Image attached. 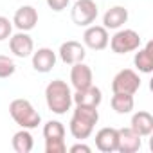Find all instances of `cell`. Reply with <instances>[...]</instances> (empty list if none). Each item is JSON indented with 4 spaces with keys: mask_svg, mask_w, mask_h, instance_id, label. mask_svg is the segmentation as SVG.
Listing matches in <instances>:
<instances>
[{
    "mask_svg": "<svg viewBox=\"0 0 153 153\" xmlns=\"http://www.w3.org/2000/svg\"><path fill=\"white\" fill-rule=\"evenodd\" d=\"M16 72V63L9 56H0V79H6Z\"/></svg>",
    "mask_w": 153,
    "mask_h": 153,
    "instance_id": "obj_22",
    "label": "cell"
},
{
    "mask_svg": "<svg viewBox=\"0 0 153 153\" xmlns=\"http://www.w3.org/2000/svg\"><path fill=\"white\" fill-rule=\"evenodd\" d=\"M128 22V9L123 6L110 7L103 16V27L105 29H121Z\"/></svg>",
    "mask_w": 153,
    "mask_h": 153,
    "instance_id": "obj_16",
    "label": "cell"
},
{
    "mask_svg": "<svg viewBox=\"0 0 153 153\" xmlns=\"http://www.w3.org/2000/svg\"><path fill=\"white\" fill-rule=\"evenodd\" d=\"M140 88V78L139 74L131 68H123L115 74V78L112 79V90L121 92V94H135Z\"/></svg>",
    "mask_w": 153,
    "mask_h": 153,
    "instance_id": "obj_6",
    "label": "cell"
},
{
    "mask_svg": "<svg viewBox=\"0 0 153 153\" xmlns=\"http://www.w3.org/2000/svg\"><path fill=\"white\" fill-rule=\"evenodd\" d=\"M90 153L92 151V148L90 146H87V144H83V142H78V144H74L72 148H70V153Z\"/></svg>",
    "mask_w": 153,
    "mask_h": 153,
    "instance_id": "obj_26",
    "label": "cell"
},
{
    "mask_svg": "<svg viewBox=\"0 0 153 153\" xmlns=\"http://www.w3.org/2000/svg\"><path fill=\"white\" fill-rule=\"evenodd\" d=\"M140 42L142 40H140L137 31H133V29H121V31H117L112 36V40L108 43H110V47H112V51L115 54H126V52L137 51L140 47Z\"/></svg>",
    "mask_w": 153,
    "mask_h": 153,
    "instance_id": "obj_5",
    "label": "cell"
},
{
    "mask_svg": "<svg viewBox=\"0 0 153 153\" xmlns=\"http://www.w3.org/2000/svg\"><path fill=\"white\" fill-rule=\"evenodd\" d=\"M68 4H70V0H47V6L56 13H61L63 9H67Z\"/></svg>",
    "mask_w": 153,
    "mask_h": 153,
    "instance_id": "obj_25",
    "label": "cell"
},
{
    "mask_svg": "<svg viewBox=\"0 0 153 153\" xmlns=\"http://www.w3.org/2000/svg\"><path fill=\"white\" fill-rule=\"evenodd\" d=\"M99 121V112L94 106H81L76 105V110L72 114V119L68 123V130L72 133L74 139L78 140H85L92 135L94 126Z\"/></svg>",
    "mask_w": 153,
    "mask_h": 153,
    "instance_id": "obj_1",
    "label": "cell"
},
{
    "mask_svg": "<svg viewBox=\"0 0 153 153\" xmlns=\"http://www.w3.org/2000/svg\"><path fill=\"white\" fill-rule=\"evenodd\" d=\"M9 114H11L13 121H15L20 128H25V130L38 128V124L42 123V115L34 110V106L31 105V101L22 99V97L11 101V105H9Z\"/></svg>",
    "mask_w": 153,
    "mask_h": 153,
    "instance_id": "obj_3",
    "label": "cell"
},
{
    "mask_svg": "<svg viewBox=\"0 0 153 153\" xmlns=\"http://www.w3.org/2000/svg\"><path fill=\"white\" fill-rule=\"evenodd\" d=\"M45 101L52 114L63 115L72 106V90L63 79H54L45 87Z\"/></svg>",
    "mask_w": 153,
    "mask_h": 153,
    "instance_id": "obj_2",
    "label": "cell"
},
{
    "mask_svg": "<svg viewBox=\"0 0 153 153\" xmlns=\"http://www.w3.org/2000/svg\"><path fill=\"white\" fill-rule=\"evenodd\" d=\"M70 18L79 27L92 25L97 18V4L94 0H76V4L70 9Z\"/></svg>",
    "mask_w": 153,
    "mask_h": 153,
    "instance_id": "obj_4",
    "label": "cell"
},
{
    "mask_svg": "<svg viewBox=\"0 0 153 153\" xmlns=\"http://www.w3.org/2000/svg\"><path fill=\"white\" fill-rule=\"evenodd\" d=\"M43 137L47 139H65V126L59 121H49L43 126Z\"/></svg>",
    "mask_w": 153,
    "mask_h": 153,
    "instance_id": "obj_21",
    "label": "cell"
},
{
    "mask_svg": "<svg viewBox=\"0 0 153 153\" xmlns=\"http://www.w3.org/2000/svg\"><path fill=\"white\" fill-rule=\"evenodd\" d=\"M58 54H59V58H61L63 63H67V65H74V63H79V61L85 59L87 51H85V45H81L79 42L68 40V42L61 43Z\"/></svg>",
    "mask_w": 153,
    "mask_h": 153,
    "instance_id": "obj_9",
    "label": "cell"
},
{
    "mask_svg": "<svg viewBox=\"0 0 153 153\" xmlns=\"http://www.w3.org/2000/svg\"><path fill=\"white\" fill-rule=\"evenodd\" d=\"M117 133H119V137H117V151L119 153H135L140 149L142 137L137 131H133L131 128H119Z\"/></svg>",
    "mask_w": 153,
    "mask_h": 153,
    "instance_id": "obj_8",
    "label": "cell"
},
{
    "mask_svg": "<svg viewBox=\"0 0 153 153\" xmlns=\"http://www.w3.org/2000/svg\"><path fill=\"white\" fill-rule=\"evenodd\" d=\"M67 144L65 139H47L45 140V153H65Z\"/></svg>",
    "mask_w": 153,
    "mask_h": 153,
    "instance_id": "obj_23",
    "label": "cell"
},
{
    "mask_svg": "<svg viewBox=\"0 0 153 153\" xmlns=\"http://www.w3.org/2000/svg\"><path fill=\"white\" fill-rule=\"evenodd\" d=\"M38 24V11L33 6H22L20 9H16L15 16H13V25L18 31H31L34 29Z\"/></svg>",
    "mask_w": 153,
    "mask_h": 153,
    "instance_id": "obj_11",
    "label": "cell"
},
{
    "mask_svg": "<svg viewBox=\"0 0 153 153\" xmlns=\"http://www.w3.org/2000/svg\"><path fill=\"white\" fill-rule=\"evenodd\" d=\"M103 101V92L101 88L90 85L87 88H81V90H76V94H72V103L76 105H81V106H94L97 108Z\"/></svg>",
    "mask_w": 153,
    "mask_h": 153,
    "instance_id": "obj_13",
    "label": "cell"
},
{
    "mask_svg": "<svg viewBox=\"0 0 153 153\" xmlns=\"http://www.w3.org/2000/svg\"><path fill=\"white\" fill-rule=\"evenodd\" d=\"M117 128H101L96 133V148L103 153L117 151Z\"/></svg>",
    "mask_w": 153,
    "mask_h": 153,
    "instance_id": "obj_15",
    "label": "cell"
},
{
    "mask_svg": "<svg viewBox=\"0 0 153 153\" xmlns=\"http://www.w3.org/2000/svg\"><path fill=\"white\" fill-rule=\"evenodd\" d=\"M110 103H112V108H114L117 114H121V115L130 114V112L133 110V106H135L133 96H131V94H121V92H114Z\"/></svg>",
    "mask_w": 153,
    "mask_h": 153,
    "instance_id": "obj_20",
    "label": "cell"
},
{
    "mask_svg": "<svg viewBox=\"0 0 153 153\" xmlns=\"http://www.w3.org/2000/svg\"><path fill=\"white\" fill-rule=\"evenodd\" d=\"M13 33V22H9V18L0 16V42H4L11 36Z\"/></svg>",
    "mask_w": 153,
    "mask_h": 153,
    "instance_id": "obj_24",
    "label": "cell"
},
{
    "mask_svg": "<svg viewBox=\"0 0 153 153\" xmlns=\"http://www.w3.org/2000/svg\"><path fill=\"white\" fill-rule=\"evenodd\" d=\"M92 68L79 61V63H74L72 65V70H70V83L76 90H81V88H87L92 85Z\"/></svg>",
    "mask_w": 153,
    "mask_h": 153,
    "instance_id": "obj_12",
    "label": "cell"
},
{
    "mask_svg": "<svg viewBox=\"0 0 153 153\" xmlns=\"http://www.w3.org/2000/svg\"><path fill=\"white\" fill-rule=\"evenodd\" d=\"M83 42L92 51H103L108 47V42H110L108 29H105L103 25H88L83 34Z\"/></svg>",
    "mask_w": 153,
    "mask_h": 153,
    "instance_id": "obj_7",
    "label": "cell"
},
{
    "mask_svg": "<svg viewBox=\"0 0 153 153\" xmlns=\"http://www.w3.org/2000/svg\"><path fill=\"white\" fill-rule=\"evenodd\" d=\"M133 131H137L140 137H148L151 135L153 131V115L146 110H140V112H135L131 115V126H130Z\"/></svg>",
    "mask_w": 153,
    "mask_h": 153,
    "instance_id": "obj_17",
    "label": "cell"
},
{
    "mask_svg": "<svg viewBox=\"0 0 153 153\" xmlns=\"http://www.w3.org/2000/svg\"><path fill=\"white\" fill-rule=\"evenodd\" d=\"M139 52L135 54V58H133V63H135V67H137V70L139 72H142V74H149L151 70H153V43L151 42H148L142 49L139 47L137 49Z\"/></svg>",
    "mask_w": 153,
    "mask_h": 153,
    "instance_id": "obj_18",
    "label": "cell"
},
{
    "mask_svg": "<svg viewBox=\"0 0 153 153\" xmlns=\"http://www.w3.org/2000/svg\"><path fill=\"white\" fill-rule=\"evenodd\" d=\"M9 49L16 58H27L34 52V42L25 31H20L9 36Z\"/></svg>",
    "mask_w": 153,
    "mask_h": 153,
    "instance_id": "obj_10",
    "label": "cell"
},
{
    "mask_svg": "<svg viewBox=\"0 0 153 153\" xmlns=\"http://www.w3.org/2000/svg\"><path fill=\"white\" fill-rule=\"evenodd\" d=\"M11 144H13V149H15L16 153H29V151H33V148H34L33 135H31L25 128H22L20 131H16V133L13 135Z\"/></svg>",
    "mask_w": 153,
    "mask_h": 153,
    "instance_id": "obj_19",
    "label": "cell"
},
{
    "mask_svg": "<svg viewBox=\"0 0 153 153\" xmlns=\"http://www.w3.org/2000/svg\"><path fill=\"white\" fill-rule=\"evenodd\" d=\"M56 65V52L49 47H42L36 52H33V68L36 72H51Z\"/></svg>",
    "mask_w": 153,
    "mask_h": 153,
    "instance_id": "obj_14",
    "label": "cell"
}]
</instances>
